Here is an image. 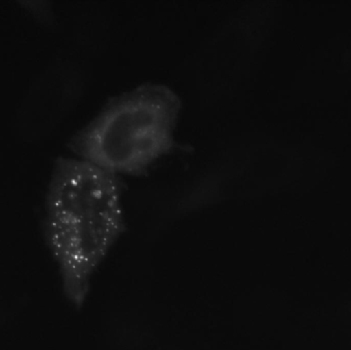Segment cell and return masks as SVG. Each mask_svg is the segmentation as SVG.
<instances>
[{
	"label": "cell",
	"mask_w": 351,
	"mask_h": 350,
	"mask_svg": "<svg viewBox=\"0 0 351 350\" xmlns=\"http://www.w3.org/2000/svg\"><path fill=\"white\" fill-rule=\"evenodd\" d=\"M123 183L80 158H58L45 199L43 236L68 301L82 308L93 277L125 230Z\"/></svg>",
	"instance_id": "obj_1"
},
{
	"label": "cell",
	"mask_w": 351,
	"mask_h": 350,
	"mask_svg": "<svg viewBox=\"0 0 351 350\" xmlns=\"http://www.w3.org/2000/svg\"><path fill=\"white\" fill-rule=\"evenodd\" d=\"M181 100L174 90L146 84L109 101L70 141L80 160L114 175L141 176L175 149Z\"/></svg>",
	"instance_id": "obj_2"
}]
</instances>
